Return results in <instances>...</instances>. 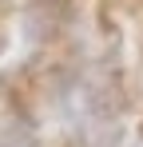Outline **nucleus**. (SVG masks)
I'll return each instance as SVG.
<instances>
[{
    "instance_id": "obj_1",
    "label": "nucleus",
    "mask_w": 143,
    "mask_h": 147,
    "mask_svg": "<svg viewBox=\"0 0 143 147\" xmlns=\"http://www.w3.org/2000/svg\"><path fill=\"white\" fill-rule=\"evenodd\" d=\"M139 147H143V143H139Z\"/></svg>"
}]
</instances>
